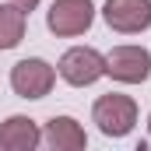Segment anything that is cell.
Wrapping results in <instances>:
<instances>
[{
  "label": "cell",
  "mask_w": 151,
  "mask_h": 151,
  "mask_svg": "<svg viewBox=\"0 0 151 151\" xmlns=\"http://www.w3.org/2000/svg\"><path fill=\"white\" fill-rule=\"evenodd\" d=\"M91 119L99 123V130L106 137H127L134 130V123H137V102L130 95L109 91V95H102L91 106Z\"/></svg>",
  "instance_id": "6da1fadb"
},
{
  "label": "cell",
  "mask_w": 151,
  "mask_h": 151,
  "mask_svg": "<svg viewBox=\"0 0 151 151\" xmlns=\"http://www.w3.org/2000/svg\"><path fill=\"white\" fill-rule=\"evenodd\" d=\"M56 70H60V77H63L67 84L88 88V84H95L99 77L106 74V56H102L99 49H91V46H74V49H67V53L60 56Z\"/></svg>",
  "instance_id": "7a4b0ae2"
},
{
  "label": "cell",
  "mask_w": 151,
  "mask_h": 151,
  "mask_svg": "<svg viewBox=\"0 0 151 151\" xmlns=\"http://www.w3.org/2000/svg\"><path fill=\"white\" fill-rule=\"evenodd\" d=\"M53 84H56V70L46 63V60H18L14 67H11V88H14V95H21V99H46L49 91H53Z\"/></svg>",
  "instance_id": "3957f363"
},
{
  "label": "cell",
  "mask_w": 151,
  "mask_h": 151,
  "mask_svg": "<svg viewBox=\"0 0 151 151\" xmlns=\"http://www.w3.org/2000/svg\"><path fill=\"white\" fill-rule=\"evenodd\" d=\"M95 21V4L91 0H53L46 25L53 35H81Z\"/></svg>",
  "instance_id": "277c9868"
},
{
  "label": "cell",
  "mask_w": 151,
  "mask_h": 151,
  "mask_svg": "<svg viewBox=\"0 0 151 151\" xmlns=\"http://www.w3.org/2000/svg\"><path fill=\"white\" fill-rule=\"evenodd\" d=\"M106 74L123 84H141L151 77V53L144 46H116L106 56Z\"/></svg>",
  "instance_id": "5b68a950"
},
{
  "label": "cell",
  "mask_w": 151,
  "mask_h": 151,
  "mask_svg": "<svg viewBox=\"0 0 151 151\" xmlns=\"http://www.w3.org/2000/svg\"><path fill=\"white\" fill-rule=\"evenodd\" d=\"M106 25L119 35H137L151 28V0H106Z\"/></svg>",
  "instance_id": "8992f818"
},
{
  "label": "cell",
  "mask_w": 151,
  "mask_h": 151,
  "mask_svg": "<svg viewBox=\"0 0 151 151\" xmlns=\"http://www.w3.org/2000/svg\"><path fill=\"white\" fill-rule=\"evenodd\" d=\"M42 144V130L28 116H7L0 123V151H35Z\"/></svg>",
  "instance_id": "52a82bcc"
},
{
  "label": "cell",
  "mask_w": 151,
  "mask_h": 151,
  "mask_svg": "<svg viewBox=\"0 0 151 151\" xmlns=\"http://www.w3.org/2000/svg\"><path fill=\"white\" fill-rule=\"evenodd\" d=\"M42 141L53 151H84L88 134H84V127L74 116H53L46 123V130H42Z\"/></svg>",
  "instance_id": "ba28073f"
},
{
  "label": "cell",
  "mask_w": 151,
  "mask_h": 151,
  "mask_svg": "<svg viewBox=\"0 0 151 151\" xmlns=\"http://www.w3.org/2000/svg\"><path fill=\"white\" fill-rule=\"evenodd\" d=\"M25 25H28V11L11 4H0V49H14L25 39Z\"/></svg>",
  "instance_id": "9c48e42d"
},
{
  "label": "cell",
  "mask_w": 151,
  "mask_h": 151,
  "mask_svg": "<svg viewBox=\"0 0 151 151\" xmlns=\"http://www.w3.org/2000/svg\"><path fill=\"white\" fill-rule=\"evenodd\" d=\"M18 7H25V11H32V7H39V0H14Z\"/></svg>",
  "instance_id": "30bf717a"
},
{
  "label": "cell",
  "mask_w": 151,
  "mask_h": 151,
  "mask_svg": "<svg viewBox=\"0 0 151 151\" xmlns=\"http://www.w3.org/2000/svg\"><path fill=\"white\" fill-rule=\"evenodd\" d=\"M148 134H151V116H148Z\"/></svg>",
  "instance_id": "8fae6325"
}]
</instances>
